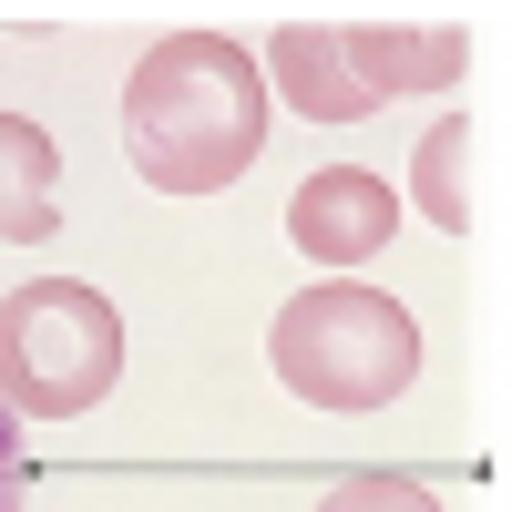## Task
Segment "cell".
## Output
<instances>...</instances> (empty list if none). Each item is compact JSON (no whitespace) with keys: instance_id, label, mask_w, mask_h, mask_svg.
<instances>
[{"instance_id":"cell-7","label":"cell","mask_w":512,"mask_h":512,"mask_svg":"<svg viewBox=\"0 0 512 512\" xmlns=\"http://www.w3.org/2000/svg\"><path fill=\"white\" fill-rule=\"evenodd\" d=\"M267 72H277V93L308 113V123H359V113H369V93L349 82V62H338V41H328L318 21H287V31L267 41Z\"/></svg>"},{"instance_id":"cell-9","label":"cell","mask_w":512,"mask_h":512,"mask_svg":"<svg viewBox=\"0 0 512 512\" xmlns=\"http://www.w3.org/2000/svg\"><path fill=\"white\" fill-rule=\"evenodd\" d=\"M318 512H441L431 482H410V472H349V482H328Z\"/></svg>"},{"instance_id":"cell-1","label":"cell","mask_w":512,"mask_h":512,"mask_svg":"<svg viewBox=\"0 0 512 512\" xmlns=\"http://www.w3.org/2000/svg\"><path fill=\"white\" fill-rule=\"evenodd\" d=\"M123 154L154 195H216L267 154V72L226 31H164L123 82Z\"/></svg>"},{"instance_id":"cell-6","label":"cell","mask_w":512,"mask_h":512,"mask_svg":"<svg viewBox=\"0 0 512 512\" xmlns=\"http://www.w3.org/2000/svg\"><path fill=\"white\" fill-rule=\"evenodd\" d=\"M52 226H62V154H52L41 123L0 113V236H11V246H41Z\"/></svg>"},{"instance_id":"cell-3","label":"cell","mask_w":512,"mask_h":512,"mask_svg":"<svg viewBox=\"0 0 512 512\" xmlns=\"http://www.w3.org/2000/svg\"><path fill=\"white\" fill-rule=\"evenodd\" d=\"M123 379V318L82 277H31L0 297V410L11 420H72Z\"/></svg>"},{"instance_id":"cell-10","label":"cell","mask_w":512,"mask_h":512,"mask_svg":"<svg viewBox=\"0 0 512 512\" xmlns=\"http://www.w3.org/2000/svg\"><path fill=\"white\" fill-rule=\"evenodd\" d=\"M11 482H21V431H11V410H0V512H11Z\"/></svg>"},{"instance_id":"cell-2","label":"cell","mask_w":512,"mask_h":512,"mask_svg":"<svg viewBox=\"0 0 512 512\" xmlns=\"http://www.w3.org/2000/svg\"><path fill=\"white\" fill-rule=\"evenodd\" d=\"M267 359H277V379L308 410H390L420 379V318L400 297L359 287V277H328V287L277 308Z\"/></svg>"},{"instance_id":"cell-5","label":"cell","mask_w":512,"mask_h":512,"mask_svg":"<svg viewBox=\"0 0 512 512\" xmlns=\"http://www.w3.org/2000/svg\"><path fill=\"white\" fill-rule=\"evenodd\" d=\"M328 41H338V62H349V82L369 103H390V93H451L461 62H472V41H461L451 21H349Z\"/></svg>"},{"instance_id":"cell-8","label":"cell","mask_w":512,"mask_h":512,"mask_svg":"<svg viewBox=\"0 0 512 512\" xmlns=\"http://www.w3.org/2000/svg\"><path fill=\"white\" fill-rule=\"evenodd\" d=\"M410 205H420L441 236H472V123H461V113H441L431 134H420V154H410Z\"/></svg>"},{"instance_id":"cell-4","label":"cell","mask_w":512,"mask_h":512,"mask_svg":"<svg viewBox=\"0 0 512 512\" xmlns=\"http://www.w3.org/2000/svg\"><path fill=\"white\" fill-rule=\"evenodd\" d=\"M390 226H400V195L369 164H328V175H308L287 195V236H297L308 267H369L390 246Z\"/></svg>"}]
</instances>
